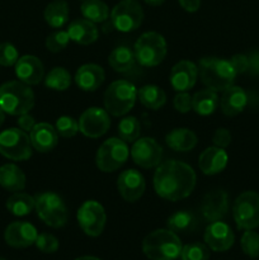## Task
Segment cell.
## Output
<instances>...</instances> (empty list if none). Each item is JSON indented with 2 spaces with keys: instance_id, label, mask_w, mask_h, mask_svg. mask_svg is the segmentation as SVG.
<instances>
[{
  "instance_id": "681fc988",
  "label": "cell",
  "mask_w": 259,
  "mask_h": 260,
  "mask_svg": "<svg viewBox=\"0 0 259 260\" xmlns=\"http://www.w3.org/2000/svg\"><path fill=\"white\" fill-rule=\"evenodd\" d=\"M147 5H151V7H160L165 0H144Z\"/></svg>"
},
{
  "instance_id": "f1b7e54d",
  "label": "cell",
  "mask_w": 259,
  "mask_h": 260,
  "mask_svg": "<svg viewBox=\"0 0 259 260\" xmlns=\"http://www.w3.org/2000/svg\"><path fill=\"white\" fill-rule=\"evenodd\" d=\"M220 99L216 91L203 89L192 96V109L200 116H210L217 109Z\"/></svg>"
},
{
  "instance_id": "7c38bea8",
  "label": "cell",
  "mask_w": 259,
  "mask_h": 260,
  "mask_svg": "<svg viewBox=\"0 0 259 260\" xmlns=\"http://www.w3.org/2000/svg\"><path fill=\"white\" fill-rule=\"evenodd\" d=\"M78 223L84 234L96 238L103 233L107 222V215L103 206L96 201H85L76 213Z\"/></svg>"
},
{
  "instance_id": "f5cc1de1",
  "label": "cell",
  "mask_w": 259,
  "mask_h": 260,
  "mask_svg": "<svg viewBox=\"0 0 259 260\" xmlns=\"http://www.w3.org/2000/svg\"><path fill=\"white\" fill-rule=\"evenodd\" d=\"M0 260H5V259H3V258H0Z\"/></svg>"
},
{
  "instance_id": "816d5d0a",
  "label": "cell",
  "mask_w": 259,
  "mask_h": 260,
  "mask_svg": "<svg viewBox=\"0 0 259 260\" xmlns=\"http://www.w3.org/2000/svg\"><path fill=\"white\" fill-rule=\"evenodd\" d=\"M75 260H102V259L95 258V256H80V258H78Z\"/></svg>"
},
{
  "instance_id": "4fadbf2b",
  "label": "cell",
  "mask_w": 259,
  "mask_h": 260,
  "mask_svg": "<svg viewBox=\"0 0 259 260\" xmlns=\"http://www.w3.org/2000/svg\"><path fill=\"white\" fill-rule=\"evenodd\" d=\"M111 127L109 113L106 109L90 107L81 113L79 118V131L86 137L98 139L106 135Z\"/></svg>"
},
{
  "instance_id": "ab89813d",
  "label": "cell",
  "mask_w": 259,
  "mask_h": 260,
  "mask_svg": "<svg viewBox=\"0 0 259 260\" xmlns=\"http://www.w3.org/2000/svg\"><path fill=\"white\" fill-rule=\"evenodd\" d=\"M55 128L56 132L61 137L71 139V137H74L79 132V122L75 118H73V117L62 116L57 118L55 123Z\"/></svg>"
},
{
  "instance_id": "9c48e42d",
  "label": "cell",
  "mask_w": 259,
  "mask_h": 260,
  "mask_svg": "<svg viewBox=\"0 0 259 260\" xmlns=\"http://www.w3.org/2000/svg\"><path fill=\"white\" fill-rule=\"evenodd\" d=\"M33 146L27 132L8 128L0 134V154L13 161H24L32 156Z\"/></svg>"
},
{
  "instance_id": "44dd1931",
  "label": "cell",
  "mask_w": 259,
  "mask_h": 260,
  "mask_svg": "<svg viewBox=\"0 0 259 260\" xmlns=\"http://www.w3.org/2000/svg\"><path fill=\"white\" fill-rule=\"evenodd\" d=\"M29 139L33 149L43 154L51 152L58 144V134L56 132V128L46 122L36 123L29 132Z\"/></svg>"
},
{
  "instance_id": "1f68e13d",
  "label": "cell",
  "mask_w": 259,
  "mask_h": 260,
  "mask_svg": "<svg viewBox=\"0 0 259 260\" xmlns=\"http://www.w3.org/2000/svg\"><path fill=\"white\" fill-rule=\"evenodd\" d=\"M35 197L28 193L17 192L8 198L5 206L12 215L17 216V217H23V216L29 215L35 210Z\"/></svg>"
},
{
  "instance_id": "277c9868",
  "label": "cell",
  "mask_w": 259,
  "mask_h": 260,
  "mask_svg": "<svg viewBox=\"0 0 259 260\" xmlns=\"http://www.w3.org/2000/svg\"><path fill=\"white\" fill-rule=\"evenodd\" d=\"M35 107V93L20 80L7 81L0 85V108L10 116L29 113Z\"/></svg>"
},
{
  "instance_id": "ac0fdd59",
  "label": "cell",
  "mask_w": 259,
  "mask_h": 260,
  "mask_svg": "<svg viewBox=\"0 0 259 260\" xmlns=\"http://www.w3.org/2000/svg\"><path fill=\"white\" fill-rule=\"evenodd\" d=\"M229 211V196L225 190L216 189L207 193L201 203V213L207 222L221 221Z\"/></svg>"
},
{
  "instance_id": "db71d44e",
  "label": "cell",
  "mask_w": 259,
  "mask_h": 260,
  "mask_svg": "<svg viewBox=\"0 0 259 260\" xmlns=\"http://www.w3.org/2000/svg\"><path fill=\"white\" fill-rule=\"evenodd\" d=\"M81 2H85V0H81Z\"/></svg>"
},
{
  "instance_id": "d6986e66",
  "label": "cell",
  "mask_w": 259,
  "mask_h": 260,
  "mask_svg": "<svg viewBox=\"0 0 259 260\" xmlns=\"http://www.w3.org/2000/svg\"><path fill=\"white\" fill-rule=\"evenodd\" d=\"M198 79V66L189 60H180L175 63L170 73V84L178 93L189 91Z\"/></svg>"
},
{
  "instance_id": "60d3db41",
  "label": "cell",
  "mask_w": 259,
  "mask_h": 260,
  "mask_svg": "<svg viewBox=\"0 0 259 260\" xmlns=\"http://www.w3.org/2000/svg\"><path fill=\"white\" fill-rule=\"evenodd\" d=\"M35 245L37 246L38 250L42 251V253L51 254L57 251L58 246H60V243H58L57 238L53 236L52 234L42 233L37 236Z\"/></svg>"
},
{
  "instance_id": "e575fe53",
  "label": "cell",
  "mask_w": 259,
  "mask_h": 260,
  "mask_svg": "<svg viewBox=\"0 0 259 260\" xmlns=\"http://www.w3.org/2000/svg\"><path fill=\"white\" fill-rule=\"evenodd\" d=\"M43 80L46 88L56 91H63L71 85V75L65 68H53Z\"/></svg>"
},
{
  "instance_id": "5b68a950",
  "label": "cell",
  "mask_w": 259,
  "mask_h": 260,
  "mask_svg": "<svg viewBox=\"0 0 259 260\" xmlns=\"http://www.w3.org/2000/svg\"><path fill=\"white\" fill-rule=\"evenodd\" d=\"M137 99V88L128 80H116L104 93V107L109 114L122 117L134 108Z\"/></svg>"
},
{
  "instance_id": "f35d334b",
  "label": "cell",
  "mask_w": 259,
  "mask_h": 260,
  "mask_svg": "<svg viewBox=\"0 0 259 260\" xmlns=\"http://www.w3.org/2000/svg\"><path fill=\"white\" fill-rule=\"evenodd\" d=\"M69 37L68 30H56V32L51 33L46 37L45 46L50 52L57 53L60 51H62L63 48H66V46L69 45Z\"/></svg>"
},
{
  "instance_id": "8992f818",
  "label": "cell",
  "mask_w": 259,
  "mask_h": 260,
  "mask_svg": "<svg viewBox=\"0 0 259 260\" xmlns=\"http://www.w3.org/2000/svg\"><path fill=\"white\" fill-rule=\"evenodd\" d=\"M35 210L43 223L52 229H60L68 223L69 212L65 202L53 192H43L35 197Z\"/></svg>"
},
{
  "instance_id": "603a6c76",
  "label": "cell",
  "mask_w": 259,
  "mask_h": 260,
  "mask_svg": "<svg viewBox=\"0 0 259 260\" xmlns=\"http://www.w3.org/2000/svg\"><path fill=\"white\" fill-rule=\"evenodd\" d=\"M229 161V156L225 149L211 146L203 150L198 159V167L206 175H216L222 172Z\"/></svg>"
},
{
  "instance_id": "b9f144b4",
  "label": "cell",
  "mask_w": 259,
  "mask_h": 260,
  "mask_svg": "<svg viewBox=\"0 0 259 260\" xmlns=\"http://www.w3.org/2000/svg\"><path fill=\"white\" fill-rule=\"evenodd\" d=\"M18 58H19V52L14 45L9 42L0 43V65L9 68L17 63Z\"/></svg>"
},
{
  "instance_id": "8d00e7d4",
  "label": "cell",
  "mask_w": 259,
  "mask_h": 260,
  "mask_svg": "<svg viewBox=\"0 0 259 260\" xmlns=\"http://www.w3.org/2000/svg\"><path fill=\"white\" fill-rule=\"evenodd\" d=\"M182 260H208L210 259V249L202 243H190L182 248L180 253Z\"/></svg>"
},
{
  "instance_id": "f907efd6",
  "label": "cell",
  "mask_w": 259,
  "mask_h": 260,
  "mask_svg": "<svg viewBox=\"0 0 259 260\" xmlns=\"http://www.w3.org/2000/svg\"><path fill=\"white\" fill-rule=\"evenodd\" d=\"M5 121V112L3 111L2 108H0V127L3 126V123H4Z\"/></svg>"
},
{
  "instance_id": "30bf717a",
  "label": "cell",
  "mask_w": 259,
  "mask_h": 260,
  "mask_svg": "<svg viewBox=\"0 0 259 260\" xmlns=\"http://www.w3.org/2000/svg\"><path fill=\"white\" fill-rule=\"evenodd\" d=\"M233 216L239 230H254L259 226V194L246 190L233 205Z\"/></svg>"
},
{
  "instance_id": "7dc6e473",
  "label": "cell",
  "mask_w": 259,
  "mask_h": 260,
  "mask_svg": "<svg viewBox=\"0 0 259 260\" xmlns=\"http://www.w3.org/2000/svg\"><path fill=\"white\" fill-rule=\"evenodd\" d=\"M249 57V70L253 75H259V51H254Z\"/></svg>"
},
{
  "instance_id": "f546056e",
  "label": "cell",
  "mask_w": 259,
  "mask_h": 260,
  "mask_svg": "<svg viewBox=\"0 0 259 260\" xmlns=\"http://www.w3.org/2000/svg\"><path fill=\"white\" fill-rule=\"evenodd\" d=\"M136 58L134 51L126 46L116 47L108 56V63L117 73H127L134 68Z\"/></svg>"
},
{
  "instance_id": "4316f807",
  "label": "cell",
  "mask_w": 259,
  "mask_h": 260,
  "mask_svg": "<svg viewBox=\"0 0 259 260\" xmlns=\"http://www.w3.org/2000/svg\"><path fill=\"white\" fill-rule=\"evenodd\" d=\"M197 141V135L189 128H174L165 137L168 146L178 152L190 151L196 147Z\"/></svg>"
},
{
  "instance_id": "6da1fadb",
  "label": "cell",
  "mask_w": 259,
  "mask_h": 260,
  "mask_svg": "<svg viewBox=\"0 0 259 260\" xmlns=\"http://www.w3.org/2000/svg\"><path fill=\"white\" fill-rule=\"evenodd\" d=\"M197 175L190 165L179 160L160 162L154 174V189L163 200L177 202L195 190Z\"/></svg>"
},
{
  "instance_id": "3957f363",
  "label": "cell",
  "mask_w": 259,
  "mask_h": 260,
  "mask_svg": "<svg viewBox=\"0 0 259 260\" xmlns=\"http://www.w3.org/2000/svg\"><path fill=\"white\" fill-rule=\"evenodd\" d=\"M182 241L169 229L150 233L142 241V251L150 260H175L180 258Z\"/></svg>"
},
{
  "instance_id": "836d02e7",
  "label": "cell",
  "mask_w": 259,
  "mask_h": 260,
  "mask_svg": "<svg viewBox=\"0 0 259 260\" xmlns=\"http://www.w3.org/2000/svg\"><path fill=\"white\" fill-rule=\"evenodd\" d=\"M196 225H197V220L193 213L188 212V211H178V212L173 213L167 221L168 229L175 234L192 231Z\"/></svg>"
},
{
  "instance_id": "d6a6232c",
  "label": "cell",
  "mask_w": 259,
  "mask_h": 260,
  "mask_svg": "<svg viewBox=\"0 0 259 260\" xmlns=\"http://www.w3.org/2000/svg\"><path fill=\"white\" fill-rule=\"evenodd\" d=\"M81 14L93 23H104L109 18V8L102 0H85L80 7Z\"/></svg>"
},
{
  "instance_id": "ffe728a7",
  "label": "cell",
  "mask_w": 259,
  "mask_h": 260,
  "mask_svg": "<svg viewBox=\"0 0 259 260\" xmlns=\"http://www.w3.org/2000/svg\"><path fill=\"white\" fill-rule=\"evenodd\" d=\"M15 75L27 85H37L45 79V68L42 61L33 55H25L18 58L15 63Z\"/></svg>"
},
{
  "instance_id": "83f0119b",
  "label": "cell",
  "mask_w": 259,
  "mask_h": 260,
  "mask_svg": "<svg viewBox=\"0 0 259 260\" xmlns=\"http://www.w3.org/2000/svg\"><path fill=\"white\" fill-rule=\"evenodd\" d=\"M69 14H70V9L65 0H53L45 8L43 18L51 28L58 29L68 24Z\"/></svg>"
},
{
  "instance_id": "ba28073f",
  "label": "cell",
  "mask_w": 259,
  "mask_h": 260,
  "mask_svg": "<svg viewBox=\"0 0 259 260\" xmlns=\"http://www.w3.org/2000/svg\"><path fill=\"white\" fill-rule=\"evenodd\" d=\"M128 155L127 142L119 137H111L99 146L95 155V165L101 172L113 173L127 161Z\"/></svg>"
},
{
  "instance_id": "c3c4849f",
  "label": "cell",
  "mask_w": 259,
  "mask_h": 260,
  "mask_svg": "<svg viewBox=\"0 0 259 260\" xmlns=\"http://www.w3.org/2000/svg\"><path fill=\"white\" fill-rule=\"evenodd\" d=\"M178 3L188 13L197 12L201 7V0H178Z\"/></svg>"
},
{
  "instance_id": "cb8c5ba5",
  "label": "cell",
  "mask_w": 259,
  "mask_h": 260,
  "mask_svg": "<svg viewBox=\"0 0 259 260\" xmlns=\"http://www.w3.org/2000/svg\"><path fill=\"white\" fill-rule=\"evenodd\" d=\"M222 93L220 106L221 111L225 116L235 117L245 109L246 104H248V95H246L245 90L243 88L231 85L230 88L223 90Z\"/></svg>"
},
{
  "instance_id": "e0dca14e",
  "label": "cell",
  "mask_w": 259,
  "mask_h": 260,
  "mask_svg": "<svg viewBox=\"0 0 259 260\" xmlns=\"http://www.w3.org/2000/svg\"><path fill=\"white\" fill-rule=\"evenodd\" d=\"M38 233L37 229L25 221H14L4 231L5 243L15 249L28 248L36 243Z\"/></svg>"
},
{
  "instance_id": "9a60e30c",
  "label": "cell",
  "mask_w": 259,
  "mask_h": 260,
  "mask_svg": "<svg viewBox=\"0 0 259 260\" xmlns=\"http://www.w3.org/2000/svg\"><path fill=\"white\" fill-rule=\"evenodd\" d=\"M117 189L126 202H136L142 197L146 189L144 175L136 169L124 170L117 179Z\"/></svg>"
},
{
  "instance_id": "7a4b0ae2",
  "label": "cell",
  "mask_w": 259,
  "mask_h": 260,
  "mask_svg": "<svg viewBox=\"0 0 259 260\" xmlns=\"http://www.w3.org/2000/svg\"><path fill=\"white\" fill-rule=\"evenodd\" d=\"M198 78L207 89L223 91L234 85L236 73L230 61L218 57H203L198 61Z\"/></svg>"
},
{
  "instance_id": "5bb4252c",
  "label": "cell",
  "mask_w": 259,
  "mask_h": 260,
  "mask_svg": "<svg viewBox=\"0 0 259 260\" xmlns=\"http://www.w3.org/2000/svg\"><path fill=\"white\" fill-rule=\"evenodd\" d=\"M131 157L136 165L144 169L156 168L161 162L163 149L151 137L137 139L131 147Z\"/></svg>"
},
{
  "instance_id": "484cf974",
  "label": "cell",
  "mask_w": 259,
  "mask_h": 260,
  "mask_svg": "<svg viewBox=\"0 0 259 260\" xmlns=\"http://www.w3.org/2000/svg\"><path fill=\"white\" fill-rule=\"evenodd\" d=\"M25 174L15 164H4L0 167V185L12 193L20 192L25 188Z\"/></svg>"
},
{
  "instance_id": "8fae6325",
  "label": "cell",
  "mask_w": 259,
  "mask_h": 260,
  "mask_svg": "<svg viewBox=\"0 0 259 260\" xmlns=\"http://www.w3.org/2000/svg\"><path fill=\"white\" fill-rule=\"evenodd\" d=\"M144 20V10L136 0H122L111 12V22L119 32H134Z\"/></svg>"
},
{
  "instance_id": "52a82bcc",
  "label": "cell",
  "mask_w": 259,
  "mask_h": 260,
  "mask_svg": "<svg viewBox=\"0 0 259 260\" xmlns=\"http://www.w3.org/2000/svg\"><path fill=\"white\" fill-rule=\"evenodd\" d=\"M167 51V41L157 32L142 33L134 47L135 58L145 68H154L161 63Z\"/></svg>"
},
{
  "instance_id": "d590c367",
  "label": "cell",
  "mask_w": 259,
  "mask_h": 260,
  "mask_svg": "<svg viewBox=\"0 0 259 260\" xmlns=\"http://www.w3.org/2000/svg\"><path fill=\"white\" fill-rule=\"evenodd\" d=\"M141 134V126L136 117H124L118 123V136L124 142H135Z\"/></svg>"
},
{
  "instance_id": "f6af8a7d",
  "label": "cell",
  "mask_w": 259,
  "mask_h": 260,
  "mask_svg": "<svg viewBox=\"0 0 259 260\" xmlns=\"http://www.w3.org/2000/svg\"><path fill=\"white\" fill-rule=\"evenodd\" d=\"M230 63L233 65L236 75H239V74H244L249 70V57L246 55L236 53V55H234L233 57H231Z\"/></svg>"
},
{
  "instance_id": "2e32d148",
  "label": "cell",
  "mask_w": 259,
  "mask_h": 260,
  "mask_svg": "<svg viewBox=\"0 0 259 260\" xmlns=\"http://www.w3.org/2000/svg\"><path fill=\"white\" fill-rule=\"evenodd\" d=\"M203 238H205V243L208 249L217 251V253L229 250L235 241V235H234L231 228L222 221L211 222L206 228Z\"/></svg>"
},
{
  "instance_id": "7bdbcfd3",
  "label": "cell",
  "mask_w": 259,
  "mask_h": 260,
  "mask_svg": "<svg viewBox=\"0 0 259 260\" xmlns=\"http://www.w3.org/2000/svg\"><path fill=\"white\" fill-rule=\"evenodd\" d=\"M174 108L179 113H188L192 109V95L188 91H180L174 98Z\"/></svg>"
},
{
  "instance_id": "74e56055",
  "label": "cell",
  "mask_w": 259,
  "mask_h": 260,
  "mask_svg": "<svg viewBox=\"0 0 259 260\" xmlns=\"http://www.w3.org/2000/svg\"><path fill=\"white\" fill-rule=\"evenodd\" d=\"M241 250L250 258L259 256V234L253 230H245L240 240Z\"/></svg>"
},
{
  "instance_id": "4dcf8cb0",
  "label": "cell",
  "mask_w": 259,
  "mask_h": 260,
  "mask_svg": "<svg viewBox=\"0 0 259 260\" xmlns=\"http://www.w3.org/2000/svg\"><path fill=\"white\" fill-rule=\"evenodd\" d=\"M137 98L146 108L157 111L167 103V94L156 85H144L137 89Z\"/></svg>"
},
{
  "instance_id": "bcb514c9",
  "label": "cell",
  "mask_w": 259,
  "mask_h": 260,
  "mask_svg": "<svg viewBox=\"0 0 259 260\" xmlns=\"http://www.w3.org/2000/svg\"><path fill=\"white\" fill-rule=\"evenodd\" d=\"M19 118H18L17 123H18V127H19L22 131L24 132H30L33 129V127L36 126V121L35 118H33L30 114L25 113V114H20V116H18Z\"/></svg>"
},
{
  "instance_id": "ee69618b",
  "label": "cell",
  "mask_w": 259,
  "mask_h": 260,
  "mask_svg": "<svg viewBox=\"0 0 259 260\" xmlns=\"http://www.w3.org/2000/svg\"><path fill=\"white\" fill-rule=\"evenodd\" d=\"M212 141L215 146L226 149L231 144V132L228 128H217L213 134Z\"/></svg>"
},
{
  "instance_id": "7402d4cb",
  "label": "cell",
  "mask_w": 259,
  "mask_h": 260,
  "mask_svg": "<svg viewBox=\"0 0 259 260\" xmlns=\"http://www.w3.org/2000/svg\"><path fill=\"white\" fill-rule=\"evenodd\" d=\"M106 73L102 66L96 63H85L81 65L75 73V84L83 91H95L103 84Z\"/></svg>"
},
{
  "instance_id": "d4e9b609",
  "label": "cell",
  "mask_w": 259,
  "mask_h": 260,
  "mask_svg": "<svg viewBox=\"0 0 259 260\" xmlns=\"http://www.w3.org/2000/svg\"><path fill=\"white\" fill-rule=\"evenodd\" d=\"M69 37L78 45H91L98 40V28L95 23L85 19V18H79V19L73 20L69 24L68 28Z\"/></svg>"
}]
</instances>
